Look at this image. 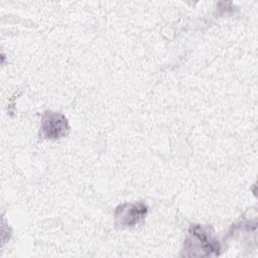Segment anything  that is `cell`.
<instances>
[{
  "mask_svg": "<svg viewBox=\"0 0 258 258\" xmlns=\"http://www.w3.org/2000/svg\"><path fill=\"white\" fill-rule=\"evenodd\" d=\"M219 241L211 233L210 228L191 225L184 241V255L188 257H211L220 254Z\"/></svg>",
  "mask_w": 258,
  "mask_h": 258,
  "instance_id": "1",
  "label": "cell"
},
{
  "mask_svg": "<svg viewBox=\"0 0 258 258\" xmlns=\"http://www.w3.org/2000/svg\"><path fill=\"white\" fill-rule=\"evenodd\" d=\"M148 212V207L143 203H125L116 208L115 222L118 227H133L142 221Z\"/></svg>",
  "mask_w": 258,
  "mask_h": 258,
  "instance_id": "2",
  "label": "cell"
},
{
  "mask_svg": "<svg viewBox=\"0 0 258 258\" xmlns=\"http://www.w3.org/2000/svg\"><path fill=\"white\" fill-rule=\"evenodd\" d=\"M70 129L64 115L46 111L41 118V134L46 139H58L68 134Z\"/></svg>",
  "mask_w": 258,
  "mask_h": 258,
  "instance_id": "3",
  "label": "cell"
}]
</instances>
